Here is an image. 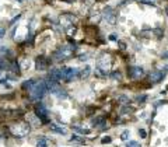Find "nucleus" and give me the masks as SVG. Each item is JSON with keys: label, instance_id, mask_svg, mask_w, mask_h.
Wrapping results in <instances>:
<instances>
[{"label": "nucleus", "instance_id": "nucleus-8", "mask_svg": "<svg viewBox=\"0 0 168 147\" xmlns=\"http://www.w3.org/2000/svg\"><path fill=\"white\" fill-rule=\"evenodd\" d=\"M104 18L108 21V23H111V24H114L115 21H116V16H115V10L112 7H109L108 6L105 10H104Z\"/></svg>", "mask_w": 168, "mask_h": 147}, {"label": "nucleus", "instance_id": "nucleus-32", "mask_svg": "<svg viewBox=\"0 0 168 147\" xmlns=\"http://www.w3.org/2000/svg\"><path fill=\"white\" fill-rule=\"evenodd\" d=\"M17 2H18V3H23V2H24V0H17Z\"/></svg>", "mask_w": 168, "mask_h": 147}, {"label": "nucleus", "instance_id": "nucleus-11", "mask_svg": "<svg viewBox=\"0 0 168 147\" xmlns=\"http://www.w3.org/2000/svg\"><path fill=\"white\" fill-rule=\"evenodd\" d=\"M34 86H35V80H34V78L25 80V81L23 83V88H24V90H31Z\"/></svg>", "mask_w": 168, "mask_h": 147}, {"label": "nucleus", "instance_id": "nucleus-4", "mask_svg": "<svg viewBox=\"0 0 168 147\" xmlns=\"http://www.w3.org/2000/svg\"><path fill=\"white\" fill-rule=\"evenodd\" d=\"M74 49H72L70 46H62L60 49H57L56 52L53 53V57L56 60H63V59H67V57L72 56Z\"/></svg>", "mask_w": 168, "mask_h": 147}, {"label": "nucleus", "instance_id": "nucleus-2", "mask_svg": "<svg viewBox=\"0 0 168 147\" xmlns=\"http://www.w3.org/2000/svg\"><path fill=\"white\" fill-rule=\"evenodd\" d=\"M80 73L78 69L76 67H69V66H63L60 69V76H62V80H65V81H72L77 74Z\"/></svg>", "mask_w": 168, "mask_h": 147}, {"label": "nucleus", "instance_id": "nucleus-31", "mask_svg": "<svg viewBox=\"0 0 168 147\" xmlns=\"http://www.w3.org/2000/svg\"><path fill=\"white\" fill-rule=\"evenodd\" d=\"M164 57H168V52H165V53H164Z\"/></svg>", "mask_w": 168, "mask_h": 147}, {"label": "nucleus", "instance_id": "nucleus-10", "mask_svg": "<svg viewBox=\"0 0 168 147\" xmlns=\"http://www.w3.org/2000/svg\"><path fill=\"white\" fill-rule=\"evenodd\" d=\"M49 129L55 133H59V135H66V129H63L62 126H57V125H53V123H50Z\"/></svg>", "mask_w": 168, "mask_h": 147}, {"label": "nucleus", "instance_id": "nucleus-1", "mask_svg": "<svg viewBox=\"0 0 168 147\" xmlns=\"http://www.w3.org/2000/svg\"><path fill=\"white\" fill-rule=\"evenodd\" d=\"M29 91H31V95H29L31 100H41V98H44L45 94H46V91H48L46 81L35 83V86H34Z\"/></svg>", "mask_w": 168, "mask_h": 147}, {"label": "nucleus", "instance_id": "nucleus-21", "mask_svg": "<svg viewBox=\"0 0 168 147\" xmlns=\"http://www.w3.org/2000/svg\"><path fill=\"white\" fill-rule=\"evenodd\" d=\"M0 52L3 53V55H11V52H10L8 48H6V46H2V48H0Z\"/></svg>", "mask_w": 168, "mask_h": 147}, {"label": "nucleus", "instance_id": "nucleus-3", "mask_svg": "<svg viewBox=\"0 0 168 147\" xmlns=\"http://www.w3.org/2000/svg\"><path fill=\"white\" fill-rule=\"evenodd\" d=\"M11 132L17 137H24L29 133V125L28 123H18V125L11 127Z\"/></svg>", "mask_w": 168, "mask_h": 147}, {"label": "nucleus", "instance_id": "nucleus-6", "mask_svg": "<svg viewBox=\"0 0 168 147\" xmlns=\"http://www.w3.org/2000/svg\"><path fill=\"white\" fill-rule=\"evenodd\" d=\"M127 74H129L130 78H140L144 76V69L140 67V66H132L127 70Z\"/></svg>", "mask_w": 168, "mask_h": 147}, {"label": "nucleus", "instance_id": "nucleus-18", "mask_svg": "<svg viewBox=\"0 0 168 147\" xmlns=\"http://www.w3.org/2000/svg\"><path fill=\"white\" fill-rule=\"evenodd\" d=\"M129 136H130L129 130H125V132H122V135H121V139H122L123 142H127V139H129Z\"/></svg>", "mask_w": 168, "mask_h": 147}, {"label": "nucleus", "instance_id": "nucleus-28", "mask_svg": "<svg viewBox=\"0 0 168 147\" xmlns=\"http://www.w3.org/2000/svg\"><path fill=\"white\" fill-rule=\"evenodd\" d=\"M72 142H80V143H81V140H80L78 136H73V137H72Z\"/></svg>", "mask_w": 168, "mask_h": 147}, {"label": "nucleus", "instance_id": "nucleus-15", "mask_svg": "<svg viewBox=\"0 0 168 147\" xmlns=\"http://www.w3.org/2000/svg\"><path fill=\"white\" fill-rule=\"evenodd\" d=\"M73 129L77 132V133H80V135H88V133H90L88 129H83V127H80V126H73Z\"/></svg>", "mask_w": 168, "mask_h": 147}, {"label": "nucleus", "instance_id": "nucleus-29", "mask_svg": "<svg viewBox=\"0 0 168 147\" xmlns=\"http://www.w3.org/2000/svg\"><path fill=\"white\" fill-rule=\"evenodd\" d=\"M144 100H146V95H142V97L139 95V97H137V101H139V102H143Z\"/></svg>", "mask_w": 168, "mask_h": 147}, {"label": "nucleus", "instance_id": "nucleus-17", "mask_svg": "<svg viewBox=\"0 0 168 147\" xmlns=\"http://www.w3.org/2000/svg\"><path fill=\"white\" fill-rule=\"evenodd\" d=\"M126 147H142V146L135 140H129V142H126Z\"/></svg>", "mask_w": 168, "mask_h": 147}, {"label": "nucleus", "instance_id": "nucleus-7", "mask_svg": "<svg viewBox=\"0 0 168 147\" xmlns=\"http://www.w3.org/2000/svg\"><path fill=\"white\" fill-rule=\"evenodd\" d=\"M168 67H165L164 70H156V72H151V74H150V81L154 83V84H157V83H160L163 78L165 77V74H167V70Z\"/></svg>", "mask_w": 168, "mask_h": 147}, {"label": "nucleus", "instance_id": "nucleus-12", "mask_svg": "<svg viewBox=\"0 0 168 147\" xmlns=\"http://www.w3.org/2000/svg\"><path fill=\"white\" fill-rule=\"evenodd\" d=\"M37 69L38 70H45L46 69V60L44 57H38L37 59Z\"/></svg>", "mask_w": 168, "mask_h": 147}, {"label": "nucleus", "instance_id": "nucleus-22", "mask_svg": "<svg viewBox=\"0 0 168 147\" xmlns=\"http://www.w3.org/2000/svg\"><path fill=\"white\" fill-rule=\"evenodd\" d=\"M139 135L142 139H146V136H147V133H146V130L144 129H139Z\"/></svg>", "mask_w": 168, "mask_h": 147}, {"label": "nucleus", "instance_id": "nucleus-26", "mask_svg": "<svg viewBox=\"0 0 168 147\" xmlns=\"http://www.w3.org/2000/svg\"><path fill=\"white\" fill-rule=\"evenodd\" d=\"M4 35H6V28H0V39H3Z\"/></svg>", "mask_w": 168, "mask_h": 147}, {"label": "nucleus", "instance_id": "nucleus-23", "mask_svg": "<svg viewBox=\"0 0 168 147\" xmlns=\"http://www.w3.org/2000/svg\"><path fill=\"white\" fill-rule=\"evenodd\" d=\"M111 77L112 78H115V80H116V78H121V73H119V72H114V73H111Z\"/></svg>", "mask_w": 168, "mask_h": 147}, {"label": "nucleus", "instance_id": "nucleus-19", "mask_svg": "<svg viewBox=\"0 0 168 147\" xmlns=\"http://www.w3.org/2000/svg\"><path fill=\"white\" fill-rule=\"evenodd\" d=\"M111 142H112V137H109V136H105V137H102V140H101V143L102 144L111 143Z\"/></svg>", "mask_w": 168, "mask_h": 147}, {"label": "nucleus", "instance_id": "nucleus-24", "mask_svg": "<svg viewBox=\"0 0 168 147\" xmlns=\"http://www.w3.org/2000/svg\"><path fill=\"white\" fill-rule=\"evenodd\" d=\"M139 2H142V3H144V4H148V6H153V0H139Z\"/></svg>", "mask_w": 168, "mask_h": 147}, {"label": "nucleus", "instance_id": "nucleus-14", "mask_svg": "<svg viewBox=\"0 0 168 147\" xmlns=\"http://www.w3.org/2000/svg\"><path fill=\"white\" fill-rule=\"evenodd\" d=\"M37 147H48V140H46V137H44V136L38 137Z\"/></svg>", "mask_w": 168, "mask_h": 147}, {"label": "nucleus", "instance_id": "nucleus-13", "mask_svg": "<svg viewBox=\"0 0 168 147\" xmlns=\"http://www.w3.org/2000/svg\"><path fill=\"white\" fill-rule=\"evenodd\" d=\"M90 73H91V66L87 65L86 67H84V69H83L78 74H80V76H81L83 78H86V77H88V76H90Z\"/></svg>", "mask_w": 168, "mask_h": 147}, {"label": "nucleus", "instance_id": "nucleus-5", "mask_svg": "<svg viewBox=\"0 0 168 147\" xmlns=\"http://www.w3.org/2000/svg\"><path fill=\"white\" fill-rule=\"evenodd\" d=\"M35 114H37V116L41 119L44 123L48 122V109H46V106L44 105V104L39 102V104L35 105Z\"/></svg>", "mask_w": 168, "mask_h": 147}, {"label": "nucleus", "instance_id": "nucleus-25", "mask_svg": "<svg viewBox=\"0 0 168 147\" xmlns=\"http://www.w3.org/2000/svg\"><path fill=\"white\" fill-rule=\"evenodd\" d=\"M20 18H21V16H20V14H18V16H17V17H14V18H13L11 21H10V25H13V24H14V23H16V21H18V20H20Z\"/></svg>", "mask_w": 168, "mask_h": 147}, {"label": "nucleus", "instance_id": "nucleus-20", "mask_svg": "<svg viewBox=\"0 0 168 147\" xmlns=\"http://www.w3.org/2000/svg\"><path fill=\"white\" fill-rule=\"evenodd\" d=\"M29 67H31V62L29 60H27V59H25L24 62H23V69H29Z\"/></svg>", "mask_w": 168, "mask_h": 147}, {"label": "nucleus", "instance_id": "nucleus-16", "mask_svg": "<svg viewBox=\"0 0 168 147\" xmlns=\"http://www.w3.org/2000/svg\"><path fill=\"white\" fill-rule=\"evenodd\" d=\"M6 69H8L7 59L4 60V59H2V57H0V70H6Z\"/></svg>", "mask_w": 168, "mask_h": 147}, {"label": "nucleus", "instance_id": "nucleus-30", "mask_svg": "<svg viewBox=\"0 0 168 147\" xmlns=\"http://www.w3.org/2000/svg\"><path fill=\"white\" fill-rule=\"evenodd\" d=\"M118 38H116V35L115 34H112V35H109V41H116Z\"/></svg>", "mask_w": 168, "mask_h": 147}, {"label": "nucleus", "instance_id": "nucleus-27", "mask_svg": "<svg viewBox=\"0 0 168 147\" xmlns=\"http://www.w3.org/2000/svg\"><path fill=\"white\" fill-rule=\"evenodd\" d=\"M119 101H122V102H129V98L125 97V95H122V97H119Z\"/></svg>", "mask_w": 168, "mask_h": 147}, {"label": "nucleus", "instance_id": "nucleus-9", "mask_svg": "<svg viewBox=\"0 0 168 147\" xmlns=\"http://www.w3.org/2000/svg\"><path fill=\"white\" fill-rule=\"evenodd\" d=\"M49 77L56 80V81H60L62 80V76H60V69H52L49 72Z\"/></svg>", "mask_w": 168, "mask_h": 147}]
</instances>
